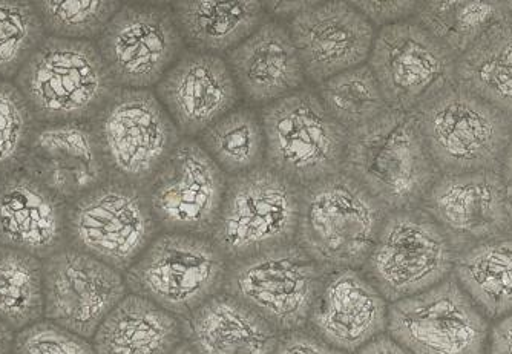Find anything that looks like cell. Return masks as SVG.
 Segmentation results:
<instances>
[{
    "label": "cell",
    "mask_w": 512,
    "mask_h": 354,
    "mask_svg": "<svg viewBox=\"0 0 512 354\" xmlns=\"http://www.w3.org/2000/svg\"><path fill=\"white\" fill-rule=\"evenodd\" d=\"M324 278L321 267L292 243L229 263L223 292L284 335L306 330Z\"/></svg>",
    "instance_id": "9"
},
{
    "label": "cell",
    "mask_w": 512,
    "mask_h": 354,
    "mask_svg": "<svg viewBox=\"0 0 512 354\" xmlns=\"http://www.w3.org/2000/svg\"><path fill=\"white\" fill-rule=\"evenodd\" d=\"M201 148L229 178L266 164V135L261 111L240 105L197 138Z\"/></svg>",
    "instance_id": "29"
},
{
    "label": "cell",
    "mask_w": 512,
    "mask_h": 354,
    "mask_svg": "<svg viewBox=\"0 0 512 354\" xmlns=\"http://www.w3.org/2000/svg\"><path fill=\"white\" fill-rule=\"evenodd\" d=\"M224 59L241 97L252 108L272 105L307 86L289 30L269 17Z\"/></svg>",
    "instance_id": "22"
},
{
    "label": "cell",
    "mask_w": 512,
    "mask_h": 354,
    "mask_svg": "<svg viewBox=\"0 0 512 354\" xmlns=\"http://www.w3.org/2000/svg\"><path fill=\"white\" fill-rule=\"evenodd\" d=\"M14 354H97L88 339L51 321L28 325L14 338Z\"/></svg>",
    "instance_id": "36"
},
{
    "label": "cell",
    "mask_w": 512,
    "mask_h": 354,
    "mask_svg": "<svg viewBox=\"0 0 512 354\" xmlns=\"http://www.w3.org/2000/svg\"><path fill=\"white\" fill-rule=\"evenodd\" d=\"M184 45L195 53L226 57L267 20L261 2L183 0L172 5Z\"/></svg>",
    "instance_id": "26"
},
{
    "label": "cell",
    "mask_w": 512,
    "mask_h": 354,
    "mask_svg": "<svg viewBox=\"0 0 512 354\" xmlns=\"http://www.w3.org/2000/svg\"><path fill=\"white\" fill-rule=\"evenodd\" d=\"M352 354H411L410 351L405 350L401 344L394 341L393 338L384 333L378 336L373 341L368 342L364 347L359 348L358 351Z\"/></svg>",
    "instance_id": "40"
},
{
    "label": "cell",
    "mask_w": 512,
    "mask_h": 354,
    "mask_svg": "<svg viewBox=\"0 0 512 354\" xmlns=\"http://www.w3.org/2000/svg\"><path fill=\"white\" fill-rule=\"evenodd\" d=\"M264 5V10H266L267 14H272L275 17H290V20L293 17L298 16L302 11L307 10V8L312 7L313 2H266Z\"/></svg>",
    "instance_id": "41"
},
{
    "label": "cell",
    "mask_w": 512,
    "mask_h": 354,
    "mask_svg": "<svg viewBox=\"0 0 512 354\" xmlns=\"http://www.w3.org/2000/svg\"><path fill=\"white\" fill-rule=\"evenodd\" d=\"M315 91L333 120L348 132L368 125L390 109L368 65L325 80L315 86Z\"/></svg>",
    "instance_id": "32"
},
{
    "label": "cell",
    "mask_w": 512,
    "mask_h": 354,
    "mask_svg": "<svg viewBox=\"0 0 512 354\" xmlns=\"http://www.w3.org/2000/svg\"><path fill=\"white\" fill-rule=\"evenodd\" d=\"M117 88L152 89L186 50L172 8L122 5L97 40Z\"/></svg>",
    "instance_id": "15"
},
{
    "label": "cell",
    "mask_w": 512,
    "mask_h": 354,
    "mask_svg": "<svg viewBox=\"0 0 512 354\" xmlns=\"http://www.w3.org/2000/svg\"><path fill=\"white\" fill-rule=\"evenodd\" d=\"M145 189L108 178L66 212L68 246L125 273L160 233Z\"/></svg>",
    "instance_id": "11"
},
{
    "label": "cell",
    "mask_w": 512,
    "mask_h": 354,
    "mask_svg": "<svg viewBox=\"0 0 512 354\" xmlns=\"http://www.w3.org/2000/svg\"><path fill=\"white\" fill-rule=\"evenodd\" d=\"M68 203L20 171L0 177V246L48 258L68 246Z\"/></svg>",
    "instance_id": "23"
},
{
    "label": "cell",
    "mask_w": 512,
    "mask_h": 354,
    "mask_svg": "<svg viewBox=\"0 0 512 354\" xmlns=\"http://www.w3.org/2000/svg\"><path fill=\"white\" fill-rule=\"evenodd\" d=\"M22 171L68 204L109 178L92 123L37 125Z\"/></svg>",
    "instance_id": "20"
},
{
    "label": "cell",
    "mask_w": 512,
    "mask_h": 354,
    "mask_svg": "<svg viewBox=\"0 0 512 354\" xmlns=\"http://www.w3.org/2000/svg\"><path fill=\"white\" fill-rule=\"evenodd\" d=\"M169 354H198L194 348L189 345V342L183 341L174 348Z\"/></svg>",
    "instance_id": "45"
},
{
    "label": "cell",
    "mask_w": 512,
    "mask_h": 354,
    "mask_svg": "<svg viewBox=\"0 0 512 354\" xmlns=\"http://www.w3.org/2000/svg\"><path fill=\"white\" fill-rule=\"evenodd\" d=\"M45 39L34 2L0 0V82L16 80Z\"/></svg>",
    "instance_id": "33"
},
{
    "label": "cell",
    "mask_w": 512,
    "mask_h": 354,
    "mask_svg": "<svg viewBox=\"0 0 512 354\" xmlns=\"http://www.w3.org/2000/svg\"><path fill=\"white\" fill-rule=\"evenodd\" d=\"M488 354H512V313L491 325Z\"/></svg>",
    "instance_id": "39"
},
{
    "label": "cell",
    "mask_w": 512,
    "mask_h": 354,
    "mask_svg": "<svg viewBox=\"0 0 512 354\" xmlns=\"http://www.w3.org/2000/svg\"><path fill=\"white\" fill-rule=\"evenodd\" d=\"M388 212L344 172L301 189L295 243L322 272L361 270Z\"/></svg>",
    "instance_id": "2"
},
{
    "label": "cell",
    "mask_w": 512,
    "mask_h": 354,
    "mask_svg": "<svg viewBox=\"0 0 512 354\" xmlns=\"http://www.w3.org/2000/svg\"><path fill=\"white\" fill-rule=\"evenodd\" d=\"M453 276L491 324L512 313V235L457 253Z\"/></svg>",
    "instance_id": "27"
},
{
    "label": "cell",
    "mask_w": 512,
    "mask_h": 354,
    "mask_svg": "<svg viewBox=\"0 0 512 354\" xmlns=\"http://www.w3.org/2000/svg\"><path fill=\"white\" fill-rule=\"evenodd\" d=\"M301 187L272 169L229 178L211 240L229 263L295 243Z\"/></svg>",
    "instance_id": "7"
},
{
    "label": "cell",
    "mask_w": 512,
    "mask_h": 354,
    "mask_svg": "<svg viewBox=\"0 0 512 354\" xmlns=\"http://www.w3.org/2000/svg\"><path fill=\"white\" fill-rule=\"evenodd\" d=\"M229 177L194 138H181L145 187L161 232L211 238L226 197Z\"/></svg>",
    "instance_id": "14"
},
{
    "label": "cell",
    "mask_w": 512,
    "mask_h": 354,
    "mask_svg": "<svg viewBox=\"0 0 512 354\" xmlns=\"http://www.w3.org/2000/svg\"><path fill=\"white\" fill-rule=\"evenodd\" d=\"M342 172L390 212L419 209L439 178L416 112L387 109L348 132Z\"/></svg>",
    "instance_id": "1"
},
{
    "label": "cell",
    "mask_w": 512,
    "mask_h": 354,
    "mask_svg": "<svg viewBox=\"0 0 512 354\" xmlns=\"http://www.w3.org/2000/svg\"><path fill=\"white\" fill-rule=\"evenodd\" d=\"M42 316V259L0 246V319L20 332Z\"/></svg>",
    "instance_id": "31"
},
{
    "label": "cell",
    "mask_w": 512,
    "mask_h": 354,
    "mask_svg": "<svg viewBox=\"0 0 512 354\" xmlns=\"http://www.w3.org/2000/svg\"><path fill=\"white\" fill-rule=\"evenodd\" d=\"M92 339L97 354H169L184 341L183 319L128 293Z\"/></svg>",
    "instance_id": "25"
},
{
    "label": "cell",
    "mask_w": 512,
    "mask_h": 354,
    "mask_svg": "<svg viewBox=\"0 0 512 354\" xmlns=\"http://www.w3.org/2000/svg\"><path fill=\"white\" fill-rule=\"evenodd\" d=\"M227 267L211 238L160 232L123 276L128 293L186 319L223 292Z\"/></svg>",
    "instance_id": "4"
},
{
    "label": "cell",
    "mask_w": 512,
    "mask_h": 354,
    "mask_svg": "<svg viewBox=\"0 0 512 354\" xmlns=\"http://www.w3.org/2000/svg\"><path fill=\"white\" fill-rule=\"evenodd\" d=\"M287 30L313 86L367 65L378 34L350 2H313Z\"/></svg>",
    "instance_id": "17"
},
{
    "label": "cell",
    "mask_w": 512,
    "mask_h": 354,
    "mask_svg": "<svg viewBox=\"0 0 512 354\" xmlns=\"http://www.w3.org/2000/svg\"><path fill=\"white\" fill-rule=\"evenodd\" d=\"M456 253L508 235L502 172L439 175L421 206Z\"/></svg>",
    "instance_id": "18"
},
{
    "label": "cell",
    "mask_w": 512,
    "mask_h": 354,
    "mask_svg": "<svg viewBox=\"0 0 512 354\" xmlns=\"http://www.w3.org/2000/svg\"><path fill=\"white\" fill-rule=\"evenodd\" d=\"M508 17L502 0H422L414 19L459 59L486 31Z\"/></svg>",
    "instance_id": "30"
},
{
    "label": "cell",
    "mask_w": 512,
    "mask_h": 354,
    "mask_svg": "<svg viewBox=\"0 0 512 354\" xmlns=\"http://www.w3.org/2000/svg\"><path fill=\"white\" fill-rule=\"evenodd\" d=\"M48 37L66 40H99L109 22L119 13V2H34Z\"/></svg>",
    "instance_id": "34"
},
{
    "label": "cell",
    "mask_w": 512,
    "mask_h": 354,
    "mask_svg": "<svg viewBox=\"0 0 512 354\" xmlns=\"http://www.w3.org/2000/svg\"><path fill=\"white\" fill-rule=\"evenodd\" d=\"M491 325L453 275L388 307L387 335L411 354H488Z\"/></svg>",
    "instance_id": "12"
},
{
    "label": "cell",
    "mask_w": 512,
    "mask_h": 354,
    "mask_svg": "<svg viewBox=\"0 0 512 354\" xmlns=\"http://www.w3.org/2000/svg\"><path fill=\"white\" fill-rule=\"evenodd\" d=\"M388 304L362 270L327 273L306 330L352 354L387 333Z\"/></svg>",
    "instance_id": "21"
},
{
    "label": "cell",
    "mask_w": 512,
    "mask_h": 354,
    "mask_svg": "<svg viewBox=\"0 0 512 354\" xmlns=\"http://www.w3.org/2000/svg\"><path fill=\"white\" fill-rule=\"evenodd\" d=\"M275 354H347L325 344L309 330L284 333L279 338Z\"/></svg>",
    "instance_id": "38"
},
{
    "label": "cell",
    "mask_w": 512,
    "mask_h": 354,
    "mask_svg": "<svg viewBox=\"0 0 512 354\" xmlns=\"http://www.w3.org/2000/svg\"><path fill=\"white\" fill-rule=\"evenodd\" d=\"M266 166L307 187L342 172L348 131L322 105L315 88L299 89L261 108Z\"/></svg>",
    "instance_id": "6"
},
{
    "label": "cell",
    "mask_w": 512,
    "mask_h": 354,
    "mask_svg": "<svg viewBox=\"0 0 512 354\" xmlns=\"http://www.w3.org/2000/svg\"><path fill=\"white\" fill-rule=\"evenodd\" d=\"M376 31L405 22L416 16L421 0H388V2H350Z\"/></svg>",
    "instance_id": "37"
},
{
    "label": "cell",
    "mask_w": 512,
    "mask_h": 354,
    "mask_svg": "<svg viewBox=\"0 0 512 354\" xmlns=\"http://www.w3.org/2000/svg\"><path fill=\"white\" fill-rule=\"evenodd\" d=\"M43 316L85 339L126 295L125 276L100 259L65 246L43 259Z\"/></svg>",
    "instance_id": "16"
},
{
    "label": "cell",
    "mask_w": 512,
    "mask_h": 354,
    "mask_svg": "<svg viewBox=\"0 0 512 354\" xmlns=\"http://www.w3.org/2000/svg\"><path fill=\"white\" fill-rule=\"evenodd\" d=\"M440 175L502 172L512 122L454 83L416 112Z\"/></svg>",
    "instance_id": "5"
},
{
    "label": "cell",
    "mask_w": 512,
    "mask_h": 354,
    "mask_svg": "<svg viewBox=\"0 0 512 354\" xmlns=\"http://www.w3.org/2000/svg\"><path fill=\"white\" fill-rule=\"evenodd\" d=\"M506 8H508L509 16L512 17V0H508V2H506Z\"/></svg>",
    "instance_id": "46"
},
{
    "label": "cell",
    "mask_w": 512,
    "mask_h": 354,
    "mask_svg": "<svg viewBox=\"0 0 512 354\" xmlns=\"http://www.w3.org/2000/svg\"><path fill=\"white\" fill-rule=\"evenodd\" d=\"M154 92L181 137L194 140L243 100L224 57L188 48Z\"/></svg>",
    "instance_id": "19"
},
{
    "label": "cell",
    "mask_w": 512,
    "mask_h": 354,
    "mask_svg": "<svg viewBox=\"0 0 512 354\" xmlns=\"http://www.w3.org/2000/svg\"><path fill=\"white\" fill-rule=\"evenodd\" d=\"M367 65L393 111L417 112L456 83L457 57L414 17L378 31Z\"/></svg>",
    "instance_id": "13"
},
{
    "label": "cell",
    "mask_w": 512,
    "mask_h": 354,
    "mask_svg": "<svg viewBox=\"0 0 512 354\" xmlns=\"http://www.w3.org/2000/svg\"><path fill=\"white\" fill-rule=\"evenodd\" d=\"M14 85L37 125L91 123L117 89L97 43L48 36Z\"/></svg>",
    "instance_id": "3"
},
{
    "label": "cell",
    "mask_w": 512,
    "mask_h": 354,
    "mask_svg": "<svg viewBox=\"0 0 512 354\" xmlns=\"http://www.w3.org/2000/svg\"><path fill=\"white\" fill-rule=\"evenodd\" d=\"M456 250L444 230L419 209L390 212L362 273L388 304L427 292L453 275Z\"/></svg>",
    "instance_id": "10"
},
{
    "label": "cell",
    "mask_w": 512,
    "mask_h": 354,
    "mask_svg": "<svg viewBox=\"0 0 512 354\" xmlns=\"http://www.w3.org/2000/svg\"><path fill=\"white\" fill-rule=\"evenodd\" d=\"M184 341L198 354H275L279 335L272 325L226 292L183 319Z\"/></svg>",
    "instance_id": "24"
},
{
    "label": "cell",
    "mask_w": 512,
    "mask_h": 354,
    "mask_svg": "<svg viewBox=\"0 0 512 354\" xmlns=\"http://www.w3.org/2000/svg\"><path fill=\"white\" fill-rule=\"evenodd\" d=\"M502 177L503 180L512 183V137L508 149H506L505 160H503Z\"/></svg>",
    "instance_id": "44"
},
{
    "label": "cell",
    "mask_w": 512,
    "mask_h": 354,
    "mask_svg": "<svg viewBox=\"0 0 512 354\" xmlns=\"http://www.w3.org/2000/svg\"><path fill=\"white\" fill-rule=\"evenodd\" d=\"M91 123L109 178L142 189L183 138L154 89H115Z\"/></svg>",
    "instance_id": "8"
},
{
    "label": "cell",
    "mask_w": 512,
    "mask_h": 354,
    "mask_svg": "<svg viewBox=\"0 0 512 354\" xmlns=\"http://www.w3.org/2000/svg\"><path fill=\"white\" fill-rule=\"evenodd\" d=\"M505 212L508 221V235H512V183L505 181Z\"/></svg>",
    "instance_id": "43"
},
{
    "label": "cell",
    "mask_w": 512,
    "mask_h": 354,
    "mask_svg": "<svg viewBox=\"0 0 512 354\" xmlns=\"http://www.w3.org/2000/svg\"><path fill=\"white\" fill-rule=\"evenodd\" d=\"M456 83L512 122V17L486 31L457 59Z\"/></svg>",
    "instance_id": "28"
},
{
    "label": "cell",
    "mask_w": 512,
    "mask_h": 354,
    "mask_svg": "<svg viewBox=\"0 0 512 354\" xmlns=\"http://www.w3.org/2000/svg\"><path fill=\"white\" fill-rule=\"evenodd\" d=\"M14 330L0 319V354H10L14 347Z\"/></svg>",
    "instance_id": "42"
},
{
    "label": "cell",
    "mask_w": 512,
    "mask_h": 354,
    "mask_svg": "<svg viewBox=\"0 0 512 354\" xmlns=\"http://www.w3.org/2000/svg\"><path fill=\"white\" fill-rule=\"evenodd\" d=\"M36 118L14 82H0V177L20 171Z\"/></svg>",
    "instance_id": "35"
}]
</instances>
